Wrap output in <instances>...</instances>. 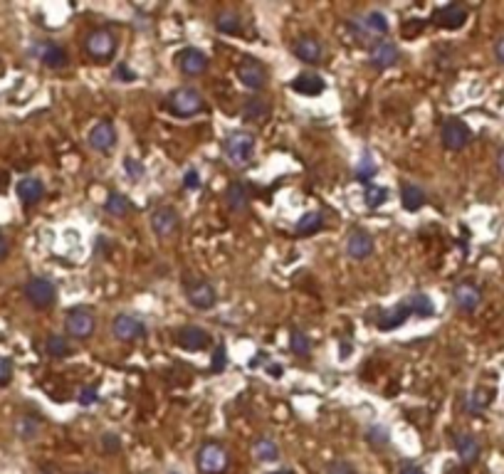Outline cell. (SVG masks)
<instances>
[{
	"label": "cell",
	"mask_w": 504,
	"mask_h": 474,
	"mask_svg": "<svg viewBox=\"0 0 504 474\" xmlns=\"http://www.w3.org/2000/svg\"><path fill=\"white\" fill-rule=\"evenodd\" d=\"M223 148L230 163L238 166V168H245V166H250L252 156H255V136L250 131H245V128H238V131L228 133Z\"/></svg>",
	"instance_id": "cell-1"
},
{
	"label": "cell",
	"mask_w": 504,
	"mask_h": 474,
	"mask_svg": "<svg viewBox=\"0 0 504 474\" xmlns=\"http://www.w3.org/2000/svg\"><path fill=\"white\" fill-rule=\"evenodd\" d=\"M166 101H168V109L176 116H193L198 111H203V106H206L203 94L193 87H178L176 91H171Z\"/></svg>",
	"instance_id": "cell-2"
},
{
	"label": "cell",
	"mask_w": 504,
	"mask_h": 474,
	"mask_svg": "<svg viewBox=\"0 0 504 474\" xmlns=\"http://www.w3.org/2000/svg\"><path fill=\"white\" fill-rule=\"evenodd\" d=\"M228 467V452L218 443H206L198 450V470L203 474H223Z\"/></svg>",
	"instance_id": "cell-3"
},
{
	"label": "cell",
	"mask_w": 504,
	"mask_h": 474,
	"mask_svg": "<svg viewBox=\"0 0 504 474\" xmlns=\"http://www.w3.org/2000/svg\"><path fill=\"white\" fill-rule=\"evenodd\" d=\"M440 138H443V146L448 151H463L473 141V131L465 121L460 118H448L443 123V131H440Z\"/></svg>",
	"instance_id": "cell-4"
},
{
	"label": "cell",
	"mask_w": 504,
	"mask_h": 474,
	"mask_svg": "<svg viewBox=\"0 0 504 474\" xmlns=\"http://www.w3.org/2000/svg\"><path fill=\"white\" fill-rule=\"evenodd\" d=\"M94 326H96V319L89 309H72L67 311L64 316V328L72 338H89L94 333Z\"/></svg>",
	"instance_id": "cell-5"
},
{
	"label": "cell",
	"mask_w": 504,
	"mask_h": 474,
	"mask_svg": "<svg viewBox=\"0 0 504 474\" xmlns=\"http://www.w3.org/2000/svg\"><path fill=\"white\" fill-rule=\"evenodd\" d=\"M25 296L35 309H47L50 304H55V284L45 277H32L28 284H25Z\"/></svg>",
	"instance_id": "cell-6"
},
{
	"label": "cell",
	"mask_w": 504,
	"mask_h": 474,
	"mask_svg": "<svg viewBox=\"0 0 504 474\" xmlns=\"http://www.w3.org/2000/svg\"><path fill=\"white\" fill-rule=\"evenodd\" d=\"M348 28L356 32L358 37H376V35H385L388 32V18H385L380 10H371L363 18H356L348 23Z\"/></svg>",
	"instance_id": "cell-7"
},
{
	"label": "cell",
	"mask_w": 504,
	"mask_h": 474,
	"mask_svg": "<svg viewBox=\"0 0 504 474\" xmlns=\"http://www.w3.org/2000/svg\"><path fill=\"white\" fill-rule=\"evenodd\" d=\"M84 47H87V52L92 59H109L116 50V37L106 28H99V30L89 32Z\"/></svg>",
	"instance_id": "cell-8"
},
{
	"label": "cell",
	"mask_w": 504,
	"mask_h": 474,
	"mask_svg": "<svg viewBox=\"0 0 504 474\" xmlns=\"http://www.w3.org/2000/svg\"><path fill=\"white\" fill-rule=\"evenodd\" d=\"M238 79L252 91H262L267 87V69L257 59H243L238 67Z\"/></svg>",
	"instance_id": "cell-9"
},
{
	"label": "cell",
	"mask_w": 504,
	"mask_h": 474,
	"mask_svg": "<svg viewBox=\"0 0 504 474\" xmlns=\"http://www.w3.org/2000/svg\"><path fill=\"white\" fill-rule=\"evenodd\" d=\"M433 23L443 30H460L465 23H468V10L458 3L443 5V8H438L435 15H433Z\"/></svg>",
	"instance_id": "cell-10"
},
{
	"label": "cell",
	"mask_w": 504,
	"mask_h": 474,
	"mask_svg": "<svg viewBox=\"0 0 504 474\" xmlns=\"http://www.w3.org/2000/svg\"><path fill=\"white\" fill-rule=\"evenodd\" d=\"M176 62H178L181 72H183L186 77H201L208 69V57L203 55L201 50H196V47L181 50L178 55H176Z\"/></svg>",
	"instance_id": "cell-11"
},
{
	"label": "cell",
	"mask_w": 504,
	"mask_h": 474,
	"mask_svg": "<svg viewBox=\"0 0 504 474\" xmlns=\"http://www.w3.org/2000/svg\"><path fill=\"white\" fill-rule=\"evenodd\" d=\"M111 331H114V336L119 338V341H136V338H141L143 333H146V326H143V321L136 319V316L119 314L114 319V324H111Z\"/></svg>",
	"instance_id": "cell-12"
},
{
	"label": "cell",
	"mask_w": 504,
	"mask_h": 474,
	"mask_svg": "<svg viewBox=\"0 0 504 474\" xmlns=\"http://www.w3.org/2000/svg\"><path fill=\"white\" fill-rule=\"evenodd\" d=\"M176 341H178V346L186 348V351H203V348H208V343H211V333L201 326H183L176 333Z\"/></svg>",
	"instance_id": "cell-13"
},
{
	"label": "cell",
	"mask_w": 504,
	"mask_h": 474,
	"mask_svg": "<svg viewBox=\"0 0 504 474\" xmlns=\"http://www.w3.org/2000/svg\"><path fill=\"white\" fill-rule=\"evenodd\" d=\"M398 57H400L398 47H395L390 40H378L376 45L371 47V52H368V62H371L376 69L393 67V64L398 62Z\"/></svg>",
	"instance_id": "cell-14"
},
{
	"label": "cell",
	"mask_w": 504,
	"mask_h": 474,
	"mask_svg": "<svg viewBox=\"0 0 504 474\" xmlns=\"http://www.w3.org/2000/svg\"><path fill=\"white\" fill-rule=\"evenodd\" d=\"M178 225H181V220H178V213H176L173 208L163 206V208L153 210V215H151V228L156 230L158 237L173 235L176 230H178Z\"/></svg>",
	"instance_id": "cell-15"
},
{
	"label": "cell",
	"mask_w": 504,
	"mask_h": 474,
	"mask_svg": "<svg viewBox=\"0 0 504 474\" xmlns=\"http://www.w3.org/2000/svg\"><path fill=\"white\" fill-rule=\"evenodd\" d=\"M453 299H455V306H458L460 311H465V314H473L477 306H480V301H482V292L475 287V284L463 282V284H458V287H455Z\"/></svg>",
	"instance_id": "cell-16"
},
{
	"label": "cell",
	"mask_w": 504,
	"mask_h": 474,
	"mask_svg": "<svg viewBox=\"0 0 504 474\" xmlns=\"http://www.w3.org/2000/svg\"><path fill=\"white\" fill-rule=\"evenodd\" d=\"M346 252L351 260H366L373 252V237L368 235L366 230H353V233L346 237Z\"/></svg>",
	"instance_id": "cell-17"
},
{
	"label": "cell",
	"mask_w": 504,
	"mask_h": 474,
	"mask_svg": "<svg viewBox=\"0 0 504 474\" xmlns=\"http://www.w3.org/2000/svg\"><path fill=\"white\" fill-rule=\"evenodd\" d=\"M37 57H40V62L50 69H62V67H67V62H69L64 47L57 45V42H42V45L37 47Z\"/></svg>",
	"instance_id": "cell-18"
},
{
	"label": "cell",
	"mask_w": 504,
	"mask_h": 474,
	"mask_svg": "<svg viewBox=\"0 0 504 474\" xmlns=\"http://www.w3.org/2000/svg\"><path fill=\"white\" fill-rule=\"evenodd\" d=\"M116 143V128L111 121H99L89 131V146L94 151H109Z\"/></svg>",
	"instance_id": "cell-19"
},
{
	"label": "cell",
	"mask_w": 504,
	"mask_h": 474,
	"mask_svg": "<svg viewBox=\"0 0 504 474\" xmlns=\"http://www.w3.org/2000/svg\"><path fill=\"white\" fill-rule=\"evenodd\" d=\"M225 201H228V208L233 213H243L245 208L250 206L252 201V193H250V186L245 181H235L228 186V193H225Z\"/></svg>",
	"instance_id": "cell-20"
},
{
	"label": "cell",
	"mask_w": 504,
	"mask_h": 474,
	"mask_svg": "<svg viewBox=\"0 0 504 474\" xmlns=\"http://www.w3.org/2000/svg\"><path fill=\"white\" fill-rule=\"evenodd\" d=\"M188 301H191V306H196V309H211V306H216V301H218L216 289H213L208 282H196L188 289Z\"/></svg>",
	"instance_id": "cell-21"
},
{
	"label": "cell",
	"mask_w": 504,
	"mask_h": 474,
	"mask_svg": "<svg viewBox=\"0 0 504 474\" xmlns=\"http://www.w3.org/2000/svg\"><path fill=\"white\" fill-rule=\"evenodd\" d=\"M289 87H292L297 94H304V96H316V94H321L324 91V79L319 77V74H312V72H307V74H299V77H294L292 82H289Z\"/></svg>",
	"instance_id": "cell-22"
},
{
	"label": "cell",
	"mask_w": 504,
	"mask_h": 474,
	"mask_svg": "<svg viewBox=\"0 0 504 474\" xmlns=\"http://www.w3.org/2000/svg\"><path fill=\"white\" fill-rule=\"evenodd\" d=\"M455 450H458V457H460V462H463L465 467L475 465L477 457H480V443H477L473 435H468V433H463V435L455 438Z\"/></svg>",
	"instance_id": "cell-23"
},
{
	"label": "cell",
	"mask_w": 504,
	"mask_h": 474,
	"mask_svg": "<svg viewBox=\"0 0 504 474\" xmlns=\"http://www.w3.org/2000/svg\"><path fill=\"white\" fill-rule=\"evenodd\" d=\"M408 319H410V311L405 309V304L400 301V304H395L393 309H388V311H383V314H380L378 328H380V331H393V328L403 326Z\"/></svg>",
	"instance_id": "cell-24"
},
{
	"label": "cell",
	"mask_w": 504,
	"mask_h": 474,
	"mask_svg": "<svg viewBox=\"0 0 504 474\" xmlns=\"http://www.w3.org/2000/svg\"><path fill=\"white\" fill-rule=\"evenodd\" d=\"M18 196L20 201L25 203V206H32V203H37L42 196H45V186H42L40 178H23V181L18 183Z\"/></svg>",
	"instance_id": "cell-25"
},
{
	"label": "cell",
	"mask_w": 504,
	"mask_h": 474,
	"mask_svg": "<svg viewBox=\"0 0 504 474\" xmlns=\"http://www.w3.org/2000/svg\"><path fill=\"white\" fill-rule=\"evenodd\" d=\"M403 304H405V309L410 311V316H423V319H425V316L435 314V301H433L428 294H410L403 299Z\"/></svg>",
	"instance_id": "cell-26"
},
{
	"label": "cell",
	"mask_w": 504,
	"mask_h": 474,
	"mask_svg": "<svg viewBox=\"0 0 504 474\" xmlns=\"http://www.w3.org/2000/svg\"><path fill=\"white\" fill-rule=\"evenodd\" d=\"M425 191H423L420 186H415V183H405L403 188H400V203H403V208L408 210V213H415V210H420L425 206Z\"/></svg>",
	"instance_id": "cell-27"
},
{
	"label": "cell",
	"mask_w": 504,
	"mask_h": 474,
	"mask_svg": "<svg viewBox=\"0 0 504 474\" xmlns=\"http://www.w3.org/2000/svg\"><path fill=\"white\" fill-rule=\"evenodd\" d=\"M294 55H297L302 62H319L321 57V42L316 37H299L294 42Z\"/></svg>",
	"instance_id": "cell-28"
},
{
	"label": "cell",
	"mask_w": 504,
	"mask_h": 474,
	"mask_svg": "<svg viewBox=\"0 0 504 474\" xmlns=\"http://www.w3.org/2000/svg\"><path fill=\"white\" fill-rule=\"evenodd\" d=\"M270 116V104L265 99H248L243 106V118L252 123H262Z\"/></svg>",
	"instance_id": "cell-29"
},
{
	"label": "cell",
	"mask_w": 504,
	"mask_h": 474,
	"mask_svg": "<svg viewBox=\"0 0 504 474\" xmlns=\"http://www.w3.org/2000/svg\"><path fill=\"white\" fill-rule=\"evenodd\" d=\"M252 452L260 462H277L280 460V445L272 438H260L255 445H252Z\"/></svg>",
	"instance_id": "cell-30"
},
{
	"label": "cell",
	"mask_w": 504,
	"mask_h": 474,
	"mask_svg": "<svg viewBox=\"0 0 504 474\" xmlns=\"http://www.w3.org/2000/svg\"><path fill=\"white\" fill-rule=\"evenodd\" d=\"M216 28L223 32V35H240L243 30V23H240V15L235 10H221L216 18Z\"/></svg>",
	"instance_id": "cell-31"
},
{
	"label": "cell",
	"mask_w": 504,
	"mask_h": 474,
	"mask_svg": "<svg viewBox=\"0 0 504 474\" xmlns=\"http://www.w3.org/2000/svg\"><path fill=\"white\" fill-rule=\"evenodd\" d=\"M321 225H324V218H321L319 210H312V213H304L302 218L297 220V225H294V230H297V235H314L321 230Z\"/></svg>",
	"instance_id": "cell-32"
},
{
	"label": "cell",
	"mask_w": 504,
	"mask_h": 474,
	"mask_svg": "<svg viewBox=\"0 0 504 474\" xmlns=\"http://www.w3.org/2000/svg\"><path fill=\"white\" fill-rule=\"evenodd\" d=\"M376 173H378L376 161H373V156L368 153V151H363L361 161L353 166V176H356V181H361V183H371Z\"/></svg>",
	"instance_id": "cell-33"
},
{
	"label": "cell",
	"mask_w": 504,
	"mask_h": 474,
	"mask_svg": "<svg viewBox=\"0 0 504 474\" xmlns=\"http://www.w3.org/2000/svg\"><path fill=\"white\" fill-rule=\"evenodd\" d=\"M15 433H18L20 440H35L37 433H40V420L32 418V415H23L15 423Z\"/></svg>",
	"instance_id": "cell-34"
},
{
	"label": "cell",
	"mask_w": 504,
	"mask_h": 474,
	"mask_svg": "<svg viewBox=\"0 0 504 474\" xmlns=\"http://www.w3.org/2000/svg\"><path fill=\"white\" fill-rule=\"evenodd\" d=\"M104 210L109 215H114V218H124V215H128V210H131V203H128V198L121 196V193H109V198H106L104 203Z\"/></svg>",
	"instance_id": "cell-35"
},
{
	"label": "cell",
	"mask_w": 504,
	"mask_h": 474,
	"mask_svg": "<svg viewBox=\"0 0 504 474\" xmlns=\"http://www.w3.org/2000/svg\"><path fill=\"white\" fill-rule=\"evenodd\" d=\"M289 348L297 356H307L309 348H312V338H309L302 328H292V331H289Z\"/></svg>",
	"instance_id": "cell-36"
},
{
	"label": "cell",
	"mask_w": 504,
	"mask_h": 474,
	"mask_svg": "<svg viewBox=\"0 0 504 474\" xmlns=\"http://www.w3.org/2000/svg\"><path fill=\"white\" fill-rule=\"evenodd\" d=\"M45 351H47V356H52V358H64V356L69 353V341L64 336L52 333V336L47 338V343H45Z\"/></svg>",
	"instance_id": "cell-37"
},
{
	"label": "cell",
	"mask_w": 504,
	"mask_h": 474,
	"mask_svg": "<svg viewBox=\"0 0 504 474\" xmlns=\"http://www.w3.org/2000/svg\"><path fill=\"white\" fill-rule=\"evenodd\" d=\"M492 403V390H487V388H477V390L470 395L468 400V410L470 413H482L487 405Z\"/></svg>",
	"instance_id": "cell-38"
},
{
	"label": "cell",
	"mask_w": 504,
	"mask_h": 474,
	"mask_svg": "<svg viewBox=\"0 0 504 474\" xmlns=\"http://www.w3.org/2000/svg\"><path fill=\"white\" fill-rule=\"evenodd\" d=\"M363 198H366V206L373 210V208H380L385 201H388V191L376 186V183H371V186L366 188V193H363Z\"/></svg>",
	"instance_id": "cell-39"
},
{
	"label": "cell",
	"mask_w": 504,
	"mask_h": 474,
	"mask_svg": "<svg viewBox=\"0 0 504 474\" xmlns=\"http://www.w3.org/2000/svg\"><path fill=\"white\" fill-rule=\"evenodd\" d=\"M366 440H368V445H373V447H385L390 443V433L383 428V425H373V428L366 430Z\"/></svg>",
	"instance_id": "cell-40"
},
{
	"label": "cell",
	"mask_w": 504,
	"mask_h": 474,
	"mask_svg": "<svg viewBox=\"0 0 504 474\" xmlns=\"http://www.w3.org/2000/svg\"><path fill=\"white\" fill-rule=\"evenodd\" d=\"M225 365H228V351H225L223 343H218L216 351H213V360H211V370L213 373H223Z\"/></svg>",
	"instance_id": "cell-41"
},
{
	"label": "cell",
	"mask_w": 504,
	"mask_h": 474,
	"mask_svg": "<svg viewBox=\"0 0 504 474\" xmlns=\"http://www.w3.org/2000/svg\"><path fill=\"white\" fill-rule=\"evenodd\" d=\"M124 171L128 178H133V181H138V178H143V163L138 158H124Z\"/></svg>",
	"instance_id": "cell-42"
},
{
	"label": "cell",
	"mask_w": 504,
	"mask_h": 474,
	"mask_svg": "<svg viewBox=\"0 0 504 474\" xmlns=\"http://www.w3.org/2000/svg\"><path fill=\"white\" fill-rule=\"evenodd\" d=\"M326 474H356V467H353L351 462H346V460H336V462H331V465L326 467Z\"/></svg>",
	"instance_id": "cell-43"
},
{
	"label": "cell",
	"mask_w": 504,
	"mask_h": 474,
	"mask_svg": "<svg viewBox=\"0 0 504 474\" xmlns=\"http://www.w3.org/2000/svg\"><path fill=\"white\" fill-rule=\"evenodd\" d=\"M79 405H94L96 400H99V393H96L94 385H84L82 390H79Z\"/></svg>",
	"instance_id": "cell-44"
},
{
	"label": "cell",
	"mask_w": 504,
	"mask_h": 474,
	"mask_svg": "<svg viewBox=\"0 0 504 474\" xmlns=\"http://www.w3.org/2000/svg\"><path fill=\"white\" fill-rule=\"evenodd\" d=\"M10 378H13V363H10V358L0 356V385H8Z\"/></svg>",
	"instance_id": "cell-45"
},
{
	"label": "cell",
	"mask_w": 504,
	"mask_h": 474,
	"mask_svg": "<svg viewBox=\"0 0 504 474\" xmlns=\"http://www.w3.org/2000/svg\"><path fill=\"white\" fill-rule=\"evenodd\" d=\"M183 188H186V191H198V188H201V176H198L196 168H188V171H186V176H183Z\"/></svg>",
	"instance_id": "cell-46"
},
{
	"label": "cell",
	"mask_w": 504,
	"mask_h": 474,
	"mask_svg": "<svg viewBox=\"0 0 504 474\" xmlns=\"http://www.w3.org/2000/svg\"><path fill=\"white\" fill-rule=\"evenodd\" d=\"M101 445H104V450H106V452H119V447H121V440H119V435H114V433H106L104 438H101Z\"/></svg>",
	"instance_id": "cell-47"
},
{
	"label": "cell",
	"mask_w": 504,
	"mask_h": 474,
	"mask_svg": "<svg viewBox=\"0 0 504 474\" xmlns=\"http://www.w3.org/2000/svg\"><path fill=\"white\" fill-rule=\"evenodd\" d=\"M114 74H116V79H121V82H133V79H136V74H133L131 69L126 67V62H119V64H116Z\"/></svg>",
	"instance_id": "cell-48"
},
{
	"label": "cell",
	"mask_w": 504,
	"mask_h": 474,
	"mask_svg": "<svg viewBox=\"0 0 504 474\" xmlns=\"http://www.w3.org/2000/svg\"><path fill=\"white\" fill-rule=\"evenodd\" d=\"M495 55H497V59H500V62L504 64V37H500V40H497V45H495Z\"/></svg>",
	"instance_id": "cell-49"
},
{
	"label": "cell",
	"mask_w": 504,
	"mask_h": 474,
	"mask_svg": "<svg viewBox=\"0 0 504 474\" xmlns=\"http://www.w3.org/2000/svg\"><path fill=\"white\" fill-rule=\"evenodd\" d=\"M398 474H425V472H423L418 465H403V470H400Z\"/></svg>",
	"instance_id": "cell-50"
},
{
	"label": "cell",
	"mask_w": 504,
	"mask_h": 474,
	"mask_svg": "<svg viewBox=\"0 0 504 474\" xmlns=\"http://www.w3.org/2000/svg\"><path fill=\"white\" fill-rule=\"evenodd\" d=\"M8 252H10L8 240H5V235H0V260H5V257H8Z\"/></svg>",
	"instance_id": "cell-51"
},
{
	"label": "cell",
	"mask_w": 504,
	"mask_h": 474,
	"mask_svg": "<svg viewBox=\"0 0 504 474\" xmlns=\"http://www.w3.org/2000/svg\"><path fill=\"white\" fill-rule=\"evenodd\" d=\"M497 168H500V173L504 178V148L500 151V153H497Z\"/></svg>",
	"instance_id": "cell-52"
},
{
	"label": "cell",
	"mask_w": 504,
	"mask_h": 474,
	"mask_svg": "<svg viewBox=\"0 0 504 474\" xmlns=\"http://www.w3.org/2000/svg\"><path fill=\"white\" fill-rule=\"evenodd\" d=\"M262 360H265V353H262V351H260V353H257V356H255V358H252V360H250V368H257V365H260V363H262Z\"/></svg>",
	"instance_id": "cell-53"
},
{
	"label": "cell",
	"mask_w": 504,
	"mask_h": 474,
	"mask_svg": "<svg viewBox=\"0 0 504 474\" xmlns=\"http://www.w3.org/2000/svg\"><path fill=\"white\" fill-rule=\"evenodd\" d=\"M272 474H294L292 470H280V472H272Z\"/></svg>",
	"instance_id": "cell-54"
},
{
	"label": "cell",
	"mask_w": 504,
	"mask_h": 474,
	"mask_svg": "<svg viewBox=\"0 0 504 474\" xmlns=\"http://www.w3.org/2000/svg\"><path fill=\"white\" fill-rule=\"evenodd\" d=\"M40 474H60V472H55V470H42Z\"/></svg>",
	"instance_id": "cell-55"
},
{
	"label": "cell",
	"mask_w": 504,
	"mask_h": 474,
	"mask_svg": "<svg viewBox=\"0 0 504 474\" xmlns=\"http://www.w3.org/2000/svg\"><path fill=\"white\" fill-rule=\"evenodd\" d=\"M82 474H94V472H82Z\"/></svg>",
	"instance_id": "cell-56"
},
{
	"label": "cell",
	"mask_w": 504,
	"mask_h": 474,
	"mask_svg": "<svg viewBox=\"0 0 504 474\" xmlns=\"http://www.w3.org/2000/svg\"><path fill=\"white\" fill-rule=\"evenodd\" d=\"M171 474H178V472H171Z\"/></svg>",
	"instance_id": "cell-57"
}]
</instances>
